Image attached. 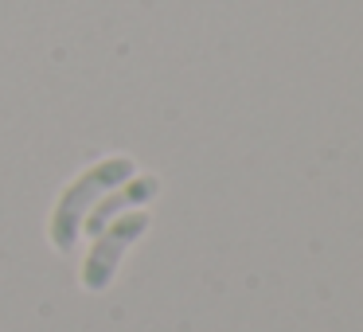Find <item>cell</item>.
Listing matches in <instances>:
<instances>
[{
  "instance_id": "2",
  "label": "cell",
  "mask_w": 363,
  "mask_h": 332,
  "mask_svg": "<svg viewBox=\"0 0 363 332\" xmlns=\"http://www.w3.org/2000/svg\"><path fill=\"white\" fill-rule=\"evenodd\" d=\"M145 227H149V215H121L113 227H102L94 235V250H90L86 266H82V285L86 289H106L113 277V270H118L121 254H125V246L133 243V238L145 235Z\"/></svg>"
},
{
  "instance_id": "1",
  "label": "cell",
  "mask_w": 363,
  "mask_h": 332,
  "mask_svg": "<svg viewBox=\"0 0 363 332\" xmlns=\"http://www.w3.org/2000/svg\"><path fill=\"white\" fill-rule=\"evenodd\" d=\"M129 172H133V165L118 157V160H106V165L90 168L86 176H79V180L63 192L55 215H51V243H55V250H71L74 238H79L82 219H86V211H90V204H94V196H102L106 188L121 184Z\"/></svg>"
},
{
  "instance_id": "3",
  "label": "cell",
  "mask_w": 363,
  "mask_h": 332,
  "mask_svg": "<svg viewBox=\"0 0 363 332\" xmlns=\"http://www.w3.org/2000/svg\"><path fill=\"white\" fill-rule=\"evenodd\" d=\"M152 196H157V180H152V176H145V180H133V184H125V188H118L113 196H106L102 204H98L94 211L86 215L90 235H98V231H102L106 223L113 219V215H121V211H125V207L145 204V199H152Z\"/></svg>"
}]
</instances>
